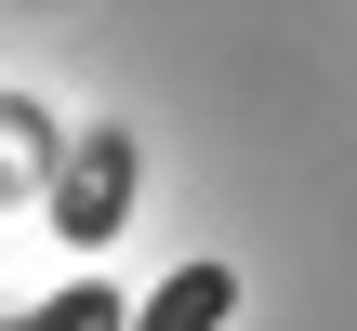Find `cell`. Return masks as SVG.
<instances>
[{"label":"cell","mask_w":357,"mask_h":331,"mask_svg":"<svg viewBox=\"0 0 357 331\" xmlns=\"http://www.w3.org/2000/svg\"><path fill=\"white\" fill-rule=\"evenodd\" d=\"M132 172H146V146H132V133H79V146H66V172H53V226H66L79 252H106V239H119V212H132Z\"/></svg>","instance_id":"cell-1"},{"label":"cell","mask_w":357,"mask_h":331,"mask_svg":"<svg viewBox=\"0 0 357 331\" xmlns=\"http://www.w3.org/2000/svg\"><path fill=\"white\" fill-rule=\"evenodd\" d=\"M225 318H238V265H212V252L172 265V279L132 305V331H225Z\"/></svg>","instance_id":"cell-2"},{"label":"cell","mask_w":357,"mask_h":331,"mask_svg":"<svg viewBox=\"0 0 357 331\" xmlns=\"http://www.w3.org/2000/svg\"><path fill=\"white\" fill-rule=\"evenodd\" d=\"M0 331H132V305H119L106 279H66V292H40V305H13Z\"/></svg>","instance_id":"cell-3"}]
</instances>
